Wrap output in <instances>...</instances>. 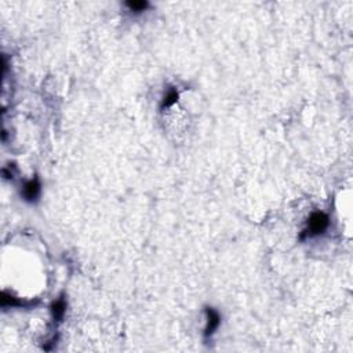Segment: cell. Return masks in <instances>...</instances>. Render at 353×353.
Instances as JSON below:
<instances>
[{"label": "cell", "mask_w": 353, "mask_h": 353, "mask_svg": "<svg viewBox=\"0 0 353 353\" xmlns=\"http://www.w3.org/2000/svg\"><path fill=\"white\" fill-rule=\"evenodd\" d=\"M328 225H330V218L326 213L323 211H315L311 214V217L308 218L307 226L304 228V230L300 234V240L309 239V238H315L319 234H323L327 230Z\"/></svg>", "instance_id": "obj_1"}, {"label": "cell", "mask_w": 353, "mask_h": 353, "mask_svg": "<svg viewBox=\"0 0 353 353\" xmlns=\"http://www.w3.org/2000/svg\"><path fill=\"white\" fill-rule=\"evenodd\" d=\"M40 191H42V185L37 177H33L32 180L26 181L22 188V198L25 199L26 202L33 203L36 202L37 198L40 196Z\"/></svg>", "instance_id": "obj_2"}, {"label": "cell", "mask_w": 353, "mask_h": 353, "mask_svg": "<svg viewBox=\"0 0 353 353\" xmlns=\"http://www.w3.org/2000/svg\"><path fill=\"white\" fill-rule=\"evenodd\" d=\"M50 311H51L54 322H63L64 316H65V312H67V301H65L64 296H61L60 298H57L55 301L52 302L51 307H50Z\"/></svg>", "instance_id": "obj_5"}, {"label": "cell", "mask_w": 353, "mask_h": 353, "mask_svg": "<svg viewBox=\"0 0 353 353\" xmlns=\"http://www.w3.org/2000/svg\"><path fill=\"white\" fill-rule=\"evenodd\" d=\"M0 304H2V308H21V307H31V305H35V302H25L17 298V297L11 296L7 291H3L2 292V300H0Z\"/></svg>", "instance_id": "obj_4"}, {"label": "cell", "mask_w": 353, "mask_h": 353, "mask_svg": "<svg viewBox=\"0 0 353 353\" xmlns=\"http://www.w3.org/2000/svg\"><path fill=\"white\" fill-rule=\"evenodd\" d=\"M178 97H180V94H178V91H177V88L174 87L168 88V91L166 93V95H164L163 99H161V104H160L161 109H166V108H170V106H172L174 104H177Z\"/></svg>", "instance_id": "obj_6"}, {"label": "cell", "mask_w": 353, "mask_h": 353, "mask_svg": "<svg viewBox=\"0 0 353 353\" xmlns=\"http://www.w3.org/2000/svg\"><path fill=\"white\" fill-rule=\"evenodd\" d=\"M204 312H206V317H207V323H206V328H204V337L208 338L218 330L219 324H221V316H219L218 312L211 307L204 308Z\"/></svg>", "instance_id": "obj_3"}, {"label": "cell", "mask_w": 353, "mask_h": 353, "mask_svg": "<svg viewBox=\"0 0 353 353\" xmlns=\"http://www.w3.org/2000/svg\"><path fill=\"white\" fill-rule=\"evenodd\" d=\"M126 6L129 7V10L134 13H142L149 7V3L146 0H129Z\"/></svg>", "instance_id": "obj_7"}]
</instances>
